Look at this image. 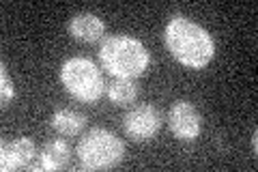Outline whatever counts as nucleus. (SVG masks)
Instances as JSON below:
<instances>
[{
    "label": "nucleus",
    "instance_id": "obj_1",
    "mask_svg": "<svg viewBox=\"0 0 258 172\" xmlns=\"http://www.w3.org/2000/svg\"><path fill=\"white\" fill-rule=\"evenodd\" d=\"M164 41L172 59L189 69L207 67L215 54V43L211 35L203 26H198L196 22L183 18V15H176L168 22Z\"/></svg>",
    "mask_w": 258,
    "mask_h": 172
},
{
    "label": "nucleus",
    "instance_id": "obj_2",
    "mask_svg": "<svg viewBox=\"0 0 258 172\" xmlns=\"http://www.w3.org/2000/svg\"><path fill=\"white\" fill-rule=\"evenodd\" d=\"M99 61L110 76L134 80V78H140L149 69L151 56L142 41L127 35H114V37H108L101 43Z\"/></svg>",
    "mask_w": 258,
    "mask_h": 172
},
{
    "label": "nucleus",
    "instance_id": "obj_3",
    "mask_svg": "<svg viewBox=\"0 0 258 172\" xmlns=\"http://www.w3.org/2000/svg\"><path fill=\"white\" fill-rule=\"evenodd\" d=\"M125 146L108 129H91L78 142V159L86 170H108L120 163Z\"/></svg>",
    "mask_w": 258,
    "mask_h": 172
},
{
    "label": "nucleus",
    "instance_id": "obj_4",
    "mask_svg": "<svg viewBox=\"0 0 258 172\" xmlns=\"http://www.w3.org/2000/svg\"><path fill=\"white\" fill-rule=\"evenodd\" d=\"M60 84L74 99L84 103H95L106 91L101 71L88 59H69L60 67Z\"/></svg>",
    "mask_w": 258,
    "mask_h": 172
},
{
    "label": "nucleus",
    "instance_id": "obj_5",
    "mask_svg": "<svg viewBox=\"0 0 258 172\" xmlns=\"http://www.w3.org/2000/svg\"><path fill=\"white\" fill-rule=\"evenodd\" d=\"M161 114L155 105L151 103H140L134 105L132 110L125 114L123 119V129L129 140L134 142H149L157 136L161 129Z\"/></svg>",
    "mask_w": 258,
    "mask_h": 172
},
{
    "label": "nucleus",
    "instance_id": "obj_6",
    "mask_svg": "<svg viewBox=\"0 0 258 172\" xmlns=\"http://www.w3.org/2000/svg\"><path fill=\"white\" fill-rule=\"evenodd\" d=\"M168 125L172 134L183 142H194L203 132V117L189 101H176L168 112Z\"/></svg>",
    "mask_w": 258,
    "mask_h": 172
},
{
    "label": "nucleus",
    "instance_id": "obj_7",
    "mask_svg": "<svg viewBox=\"0 0 258 172\" xmlns=\"http://www.w3.org/2000/svg\"><path fill=\"white\" fill-rule=\"evenodd\" d=\"M32 157H35V142L30 138H18V140L11 142H3V146H0V170L11 172L26 168Z\"/></svg>",
    "mask_w": 258,
    "mask_h": 172
},
{
    "label": "nucleus",
    "instance_id": "obj_8",
    "mask_svg": "<svg viewBox=\"0 0 258 172\" xmlns=\"http://www.w3.org/2000/svg\"><path fill=\"white\" fill-rule=\"evenodd\" d=\"M69 32L74 35V39L82 41V43H95L103 37L106 26L103 22L93 13H78L74 20L69 22Z\"/></svg>",
    "mask_w": 258,
    "mask_h": 172
},
{
    "label": "nucleus",
    "instance_id": "obj_9",
    "mask_svg": "<svg viewBox=\"0 0 258 172\" xmlns=\"http://www.w3.org/2000/svg\"><path fill=\"white\" fill-rule=\"evenodd\" d=\"M71 161V149L69 144L64 140H52L47 142L43 149H41V155H39V163H37V170H62L67 168Z\"/></svg>",
    "mask_w": 258,
    "mask_h": 172
},
{
    "label": "nucleus",
    "instance_id": "obj_10",
    "mask_svg": "<svg viewBox=\"0 0 258 172\" xmlns=\"http://www.w3.org/2000/svg\"><path fill=\"white\" fill-rule=\"evenodd\" d=\"M86 125V117L74 110H58L52 117V127L60 136H78Z\"/></svg>",
    "mask_w": 258,
    "mask_h": 172
},
{
    "label": "nucleus",
    "instance_id": "obj_11",
    "mask_svg": "<svg viewBox=\"0 0 258 172\" xmlns=\"http://www.w3.org/2000/svg\"><path fill=\"white\" fill-rule=\"evenodd\" d=\"M108 97H110V101L116 103V105H129V103L136 101V97H138V86L134 84V80L116 78L108 86Z\"/></svg>",
    "mask_w": 258,
    "mask_h": 172
},
{
    "label": "nucleus",
    "instance_id": "obj_12",
    "mask_svg": "<svg viewBox=\"0 0 258 172\" xmlns=\"http://www.w3.org/2000/svg\"><path fill=\"white\" fill-rule=\"evenodd\" d=\"M0 82H3V86H0V95H3V105H9L11 99L15 97V93H13V82H11L9 71H7L5 65H0Z\"/></svg>",
    "mask_w": 258,
    "mask_h": 172
}]
</instances>
